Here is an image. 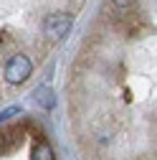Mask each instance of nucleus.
I'll use <instances>...</instances> for the list:
<instances>
[{
	"label": "nucleus",
	"mask_w": 157,
	"mask_h": 160,
	"mask_svg": "<svg viewBox=\"0 0 157 160\" xmlns=\"http://www.w3.org/2000/svg\"><path fill=\"white\" fill-rule=\"evenodd\" d=\"M71 26H74V15L71 13H51L43 21V36L48 41H61V38H66V33L71 31Z\"/></svg>",
	"instance_id": "f257e3e1"
},
{
	"label": "nucleus",
	"mask_w": 157,
	"mask_h": 160,
	"mask_svg": "<svg viewBox=\"0 0 157 160\" xmlns=\"http://www.w3.org/2000/svg\"><path fill=\"white\" fill-rule=\"evenodd\" d=\"M33 71V64H31V58L26 53H15L8 58V64H5V82L18 87V84H23L26 79L31 76Z\"/></svg>",
	"instance_id": "f03ea898"
},
{
	"label": "nucleus",
	"mask_w": 157,
	"mask_h": 160,
	"mask_svg": "<svg viewBox=\"0 0 157 160\" xmlns=\"http://www.w3.org/2000/svg\"><path fill=\"white\" fill-rule=\"evenodd\" d=\"M33 99H36L43 109H53V104H56V97H53V89H51V87H38L36 94H33Z\"/></svg>",
	"instance_id": "7ed1b4c3"
},
{
	"label": "nucleus",
	"mask_w": 157,
	"mask_h": 160,
	"mask_svg": "<svg viewBox=\"0 0 157 160\" xmlns=\"http://www.w3.org/2000/svg\"><path fill=\"white\" fill-rule=\"evenodd\" d=\"M31 160H56L53 148L46 142V140H38V142H36V148L31 150Z\"/></svg>",
	"instance_id": "20e7f679"
},
{
	"label": "nucleus",
	"mask_w": 157,
	"mask_h": 160,
	"mask_svg": "<svg viewBox=\"0 0 157 160\" xmlns=\"http://www.w3.org/2000/svg\"><path fill=\"white\" fill-rule=\"evenodd\" d=\"M21 114V107H10V109H3L0 112V122H5V119H13V117H18Z\"/></svg>",
	"instance_id": "39448f33"
},
{
	"label": "nucleus",
	"mask_w": 157,
	"mask_h": 160,
	"mask_svg": "<svg viewBox=\"0 0 157 160\" xmlns=\"http://www.w3.org/2000/svg\"><path fill=\"white\" fill-rule=\"evenodd\" d=\"M112 3H114L117 8H129V5L134 3V0H112Z\"/></svg>",
	"instance_id": "423d86ee"
}]
</instances>
